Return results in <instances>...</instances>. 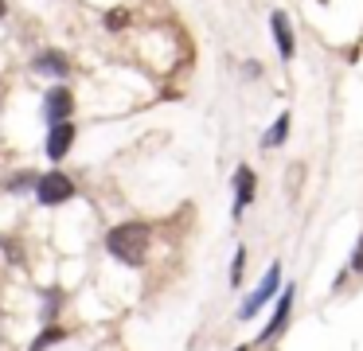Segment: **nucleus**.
I'll return each instance as SVG.
<instances>
[{
  "label": "nucleus",
  "mask_w": 363,
  "mask_h": 351,
  "mask_svg": "<svg viewBox=\"0 0 363 351\" xmlns=\"http://www.w3.org/2000/svg\"><path fill=\"white\" fill-rule=\"evenodd\" d=\"M149 238L152 234H149L145 223H121V226H113V230L106 234V250L125 265H141L145 254H149Z\"/></svg>",
  "instance_id": "obj_1"
},
{
  "label": "nucleus",
  "mask_w": 363,
  "mask_h": 351,
  "mask_svg": "<svg viewBox=\"0 0 363 351\" xmlns=\"http://www.w3.org/2000/svg\"><path fill=\"white\" fill-rule=\"evenodd\" d=\"M35 199L43 207H59V203L74 199V179L63 172H43V176H35Z\"/></svg>",
  "instance_id": "obj_2"
},
{
  "label": "nucleus",
  "mask_w": 363,
  "mask_h": 351,
  "mask_svg": "<svg viewBox=\"0 0 363 351\" xmlns=\"http://www.w3.org/2000/svg\"><path fill=\"white\" fill-rule=\"evenodd\" d=\"M277 281H281V265H269V269H266V277H262V285L254 289V296L242 304V320L258 316V308H262V304H266L269 296L277 293Z\"/></svg>",
  "instance_id": "obj_3"
},
{
  "label": "nucleus",
  "mask_w": 363,
  "mask_h": 351,
  "mask_svg": "<svg viewBox=\"0 0 363 351\" xmlns=\"http://www.w3.org/2000/svg\"><path fill=\"white\" fill-rule=\"evenodd\" d=\"M43 113H48V121H67V117L74 113V94L67 90V86H55V90H48V98H43Z\"/></svg>",
  "instance_id": "obj_4"
},
{
  "label": "nucleus",
  "mask_w": 363,
  "mask_h": 351,
  "mask_svg": "<svg viewBox=\"0 0 363 351\" xmlns=\"http://www.w3.org/2000/svg\"><path fill=\"white\" fill-rule=\"evenodd\" d=\"M71 145H74V125H71V117H67V121H55V125H51V133H48V156L59 164L67 152H71Z\"/></svg>",
  "instance_id": "obj_5"
},
{
  "label": "nucleus",
  "mask_w": 363,
  "mask_h": 351,
  "mask_svg": "<svg viewBox=\"0 0 363 351\" xmlns=\"http://www.w3.org/2000/svg\"><path fill=\"white\" fill-rule=\"evenodd\" d=\"M269 31H274V47L281 59H293V51H297V43H293V23L285 12H269Z\"/></svg>",
  "instance_id": "obj_6"
},
{
  "label": "nucleus",
  "mask_w": 363,
  "mask_h": 351,
  "mask_svg": "<svg viewBox=\"0 0 363 351\" xmlns=\"http://www.w3.org/2000/svg\"><path fill=\"white\" fill-rule=\"evenodd\" d=\"M254 199V172L250 168H238V176H235V207H230V215L235 218H242V211H246V203Z\"/></svg>",
  "instance_id": "obj_7"
},
{
  "label": "nucleus",
  "mask_w": 363,
  "mask_h": 351,
  "mask_svg": "<svg viewBox=\"0 0 363 351\" xmlns=\"http://www.w3.org/2000/svg\"><path fill=\"white\" fill-rule=\"evenodd\" d=\"M293 293H297V289H293V285H285V293H281V304H277L274 320H269V328H266V332L258 335L262 343H269V340H274V335H277V332H281V328H285V320H289V308H293Z\"/></svg>",
  "instance_id": "obj_8"
},
{
  "label": "nucleus",
  "mask_w": 363,
  "mask_h": 351,
  "mask_svg": "<svg viewBox=\"0 0 363 351\" xmlns=\"http://www.w3.org/2000/svg\"><path fill=\"white\" fill-rule=\"evenodd\" d=\"M40 74H48V78H63L67 74V55H59V51H43V55H35V62H32Z\"/></svg>",
  "instance_id": "obj_9"
},
{
  "label": "nucleus",
  "mask_w": 363,
  "mask_h": 351,
  "mask_svg": "<svg viewBox=\"0 0 363 351\" xmlns=\"http://www.w3.org/2000/svg\"><path fill=\"white\" fill-rule=\"evenodd\" d=\"M285 137H289V113H281L274 125H269V133L262 137V148H277Z\"/></svg>",
  "instance_id": "obj_10"
},
{
  "label": "nucleus",
  "mask_w": 363,
  "mask_h": 351,
  "mask_svg": "<svg viewBox=\"0 0 363 351\" xmlns=\"http://www.w3.org/2000/svg\"><path fill=\"white\" fill-rule=\"evenodd\" d=\"M242 265H246V250H238L235 265H230V285H238V281H242Z\"/></svg>",
  "instance_id": "obj_11"
},
{
  "label": "nucleus",
  "mask_w": 363,
  "mask_h": 351,
  "mask_svg": "<svg viewBox=\"0 0 363 351\" xmlns=\"http://www.w3.org/2000/svg\"><path fill=\"white\" fill-rule=\"evenodd\" d=\"M352 269L363 273V234H359V242H355V250H352Z\"/></svg>",
  "instance_id": "obj_12"
},
{
  "label": "nucleus",
  "mask_w": 363,
  "mask_h": 351,
  "mask_svg": "<svg viewBox=\"0 0 363 351\" xmlns=\"http://www.w3.org/2000/svg\"><path fill=\"white\" fill-rule=\"evenodd\" d=\"M55 340H63V328H48V332L35 340V347H43V343H55Z\"/></svg>",
  "instance_id": "obj_13"
},
{
  "label": "nucleus",
  "mask_w": 363,
  "mask_h": 351,
  "mask_svg": "<svg viewBox=\"0 0 363 351\" xmlns=\"http://www.w3.org/2000/svg\"><path fill=\"white\" fill-rule=\"evenodd\" d=\"M28 184H35V172H24V176H16V179H12V191H16V187H28Z\"/></svg>",
  "instance_id": "obj_14"
},
{
  "label": "nucleus",
  "mask_w": 363,
  "mask_h": 351,
  "mask_svg": "<svg viewBox=\"0 0 363 351\" xmlns=\"http://www.w3.org/2000/svg\"><path fill=\"white\" fill-rule=\"evenodd\" d=\"M125 20H129V16H121V12H113V16H110V20H106V23H110V28H121V23H125Z\"/></svg>",
  "instance_id": "obj_15"
},
{
  "label": "nucleus",
  "mask_w": 363,
  "mask_h": 351,
  "mask_svg": "<svg viewBox=\"0 0 363 351\" xmlns=\"http://www.w3.org/2000/svg\"><path fill=\"white\" fill-rule=\"evenodd\" d=\"M4 12H9V8H4V0H0V16H4Z\"/></svg>",
  "instance_id": "obj_16"
}]
</instances>
